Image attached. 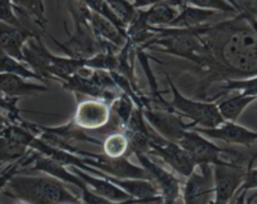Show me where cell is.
<instances>
[{"instance_id": "obj_14", "label": "cell", "mask_w": 257, "mask_h": 204, "mask_svg": "<svg viewBox=\"0 0 257 204\" xmlns=\"http://www.w3.org/2000/svg\"><path fill=\"white\" fill-rule=\"evenodd\" d=\"M67 168L85 183V185L89 188L90 192H93L95 195L103 198V199L108 200V202L123 203V202H130V200H133V198H131L127 193L123 192L120 188H118L117 185H114L113 183H110L109 180L104 179V178L93 175L90 174V173L79 169V168H75V167H67Z\"/></svg>"}, {"instance_id": "obj_15", "label": "cell", "mask_w": 257, "mask_h": 204, "mask_svg": "<svg viewBox=\"0 0 257 204\" xmlns=\"http://www.w3.org/2000/svg\"><path fill=\"white\" fill-rule=\"evenodd\" d=\"M34 35H40L28 28H18L0 23V53L24 63L23 48Z\"/></svg>"}, {"instance_id": "obj_17", "label": "cell", "mask_w": 257, "mask_h": 204, "mask_svg": "<svg viewBox=\"0 0 257 204\" xmlns=\"http://www.w3.org/2000/svg\"><path fill=\"white\" fill-rule=\"evenodd\" d=\"M221 14L213 10L200 9V8L185 5L181 8L178 17L173 20L171 27L168 28H178V29H196V28L203 27L206 24L212 23L217 15Z\"/></svg>"}, {"instance_id": "obj_36", "label": "cell", "mask_w": 257, "mask_h": 204, "mask_svg": "<svg viewBox=\"0 0 257 204\" xmlns=\"http://www.w3.org/2000/svg\"><path fill=\"white\" fill-rule=\"evenodd\" d=\"M18 204H25V203H22V202H19Z\"/></svg>"}, {"instance_id": "obj_12", "label": "cell", "mask_w": 257, "mask_h": 204, "mask_svg": "<svg viewBox=\"0 0 257 204\" xmlns=\"http://www.w3.org/2000/svg\"><path fill=\"white\" fill-rule=\"evenodd\" d=\"M197 133L210 140H221L231 147H242L248 149L257 142V132L251 130L237 122L225 120L215 128H193Z\"/></svg>"}, {"instance_id": "obj_33", "label": "cell", "mask_w": 257, "mask_h": 204, "mask_svg": "<svg viewBox=\"0 0 257 204\" xmlns=\"http://www.w3.org/2000/svg\"><path fill=\"white\" fill-rule=\"evenodd\" d=\"M245 204H257V190L250 197H246Z\"/></svg>"}, {"instance_id": "obj_8", "label": "cell", "mask_w": 257, "mask_h": 204, "mask_svg": "<svg viewBox=\"0 0 257 204\" xmlns=\"http://www.w3.org/2000/svg\"><path fill=\"white\" fill-rule=\"evenodd\" d=\"M213 182H215V197L213 200L218 204H231L245 180L247 167L233 164L212 165Z\"/></svg>"}, {"instance_id": "obj_4", "label": "cell", "mask_w": 257, "mask_h": 204, "mask_svg": "<svg viewBox=\"0 0 257 204\" xmlns=\"http://www.w3.org/2000/svg\"><path fill=\"white\" fill-rule=\"evenodd\" d=\"M73 154L78 155L85 165L95 168L110 177L119 178V179H148L146 170L141 165L135 164L128 159L123 158H108L104 154L85 152V150L74 148Z\"/></svg>"}, {"instance_id": "obj_32", "label": "cell", "mask_w": 257, "mask_h": 204, "mask_svg": "<svg viewBox=\"0 0 257 204\" xmlns=\"http://www.w3.org/2000/svg\"><path fill=\"white\" fill-rule=\"evenodd\" d=\"M9 123H10V119L9 117H8V114L0 109V132H2V130L4 129Z\"/></svg>"}, {"instance_id": "obj_22", "label": "cell", "mask_w": 257, "mask_h": 204, "mask_svg": "<svg viewBox=\"0 0 257 204\" xmlns=\"http://www.w3.org/2000/svg\"><path fill=\"white\" fill-rule=\"evenodd\" d=\"M103 154L108 158H123L131 154L130 142L123 132L109 133L102 140Z\"/></svg>"}, {"instance_id": "obj_19", "label": "cell", "mask_w": 257, "mask_h": 204, "mask_svg": "<svg viewBox=\"0 0 257 204\" xmlns=\"http://www.w3.org/2000/svg\"><path fill=\"white\" fill-rule=\"evenodd\" d=\"M19 20H30L42 33L47 32V17H45L44 0H12Z\"/></svg>"}, {"instance_id": "obj_2", "label": "cell", "mask_w": 257, "mask_h": 204, "mask_svg": "<svg viewBox=\"0 0 257 204\" xmlns=\"http://www.w3.org/2000/svg\"><path fill=\"white\" fill-rule=\"evenodd\" d=\"M2 193L25 204H83L80 197L73 194L65 183L44 173H18Z\"/></svg>"}, {"instance_id": "obj_24", "label": "cell", "mask_w": 257, "mask_h": 204, "mask_svg": "<svg viewBox=\"0 0 257 204\" xmlns=\"http://www.w3.org/2000/svg\"><path fill=\"white\" fill-rule=\"evenodd\" d=\"M0 74H14L24 79H37L43 82L42 78L35 74L25 63L10 58L0 53Z\"/></svg>"}, {"instance_id": "obj_5", "label": "cell", "mask_w": 257, "mask_h": 204, "mask_svg": "<svg viewBox=\"0 0 257 204\" xmlns=\"http://www.w3.org/2000/svg\"><path fill=\"white\" fill-rule=\"evenodd\" d=\"M140 165L146 170L148 179L153 183L156 189L162 198V204H177L182 193L183 182L176 173L166 169L163 165L158 164L151 155L137 153Z\"/></svg>"}, {"instance_id": "obj_27", "label": "cell", "mask_w": 257, "mask_h": 204, "mask_svg": "<svg viewBox=\"0 0 257 204\" xmlns=\"http://www.w3.org/2000/svg\"><path fill=\"white\" fill-rule=\"evenodd\" d=\"M185 5L200 8V9L213 10L218 13H230V14H240L238 10L231 4L228 0H183Z\"/></svg>"}, {"instance_id": "obj_28", "label": "cell", "mask_w": 257, "mask_h": 204, "mask_svg": "<svg viewBox=\"0 0 257 204\" xmlns=\"http://www.w3.org/2000/svg\"><path fill=\"white\" fill-rule=\"evenodd\" d=\"M0 23L12 25V27L25 28L18 18L12 0H0Z\"/></svg>"}, {"instance_id": "obj_29", "label": "cell", "mask_w": 257, "mask_h": 204, "mask_svg": "<svg viewBox=\"0 0 257 204\" xmlns=\"http://www.w3.org/2000/svg\"><path fill=\"white\" fill-rule=\"evenodd\" d=\"M18 102H19V99L8 97L0 90V109L7 113L10 123H19L23 119L20 117V109L18 107Z\"/></svg>"}, {"instance_id": "obj_25", "label": "cell", "mask_w": 257, "mask_h": 204, "mask_svg": "<svg viewBox=\"0 0 257 204\" xmlns=\"http://www.w3.org/2000/svg\"><path fill=\"white\" fill-rule=\"evenodd\" d=\"M136 104L128 95L124 93H120L119 97L110 104V109L114 117L119 120L120 130L127 125L128 120H130L131 115H132L133 110H135Z\"/></svg>"}, {"instance_id": "obj_35", "label": "cell", "mask_w": 257, "mask_h": 204, "mask_svg": "<svg viewBox=\"0 0 257 204\" xmlns=\"http://www.w3.org/2000/svg\"><path fill=\"white\" fill-rule=\"evenodd\" d=\"M3 167H4V165H0V170H2V168H3Z\"/></svg>"}, {"instance_id": "obj_1", "label": "cell", "mask_w": 257, "mask_h": 204, "mask_svg": "<svg viewBox=\"0 0 257 204\" xmlns=\"http://www.w3.org/2000/svg\"><path fill=\"white\" fill-rule=\"evenodd\" d=\"M206 52L196 99L207 100L216 83L257 75V33L243 13L196 28Z\"/></svg>"}, {"instance_id": "obj_3", "label": "cell", "mask_w": 257, "mask_h": 204, "mask_svg": "<svg viewBox=\"0 0 257 204\" xmlns=\"http://www.w3.org/2000/svg\"><path fill=\"white\" fill-rule=\"evenodd\" d=\"M166 79L172 92V99L168 100L171 110L182 118H187L193 128H215L225 122L218 112L217 102L187 98L178 90L170 75L166 74Z\"/></svg>"}, {"instance_id": "obj_7", "label": "cell", "mask_w": 257, "mask_h": 204, "mask_svg": "<svg viewBox=\"0 0 257 204\" xmlns=\"http://www.w3.org/2000/svg\"><path fill=\"white\" fill-rule=\"evenodd\" d=\"M215 197L213 169L210 164L196 167L192 174L186 178L182 184L183 204H208Z\"/></svg>"}, {"instance_id": "obj_9", "label": "cell", "mask_w": 257, "mask_h": 204, "mask_svg": "<svg viewBox=\"0 0 257 204\" xmlns=\"http://www.w3.org/2000/svg\"><path fill=\"white\" fill-rule=\"evenodd\" d=\"M142 113L153 132L170 142L178 143L187 130L193 129V125L190 122L186 123L183 118L175 112L143 108Z\"/></svg>"}, {"instance_id": "obj_6", "label": "cell", "mask_w": 257, "mask_h": 204, "mask_svg": "<svg viewBox=\"0 0 257 204\" xmlns=\"http://www.w3.org/2000/svg\"><path fill=\"white\" fill-rule=\"evenodd\" d=\"M148 155L160 158L167 167L173 170V173L182 178L190 177L197 167L192 157L182 147H180L177 143L160 137L156 132L151 138Z\"/></svg>"}, {"instance_id": "obj_16", "label": "cell", "mask_w": 257, "mask_h": 204, "mask_svg": "<svg viewBox=\"0 0 257 204\" xmlns=\"http://www.w3.org/2000/svg\"><path fill=\"white\" fill-rule=\"evenodd\" d=\"M0 90L8 97L20 99L47 93L49 88L44 84L29 82L28 79L14 74H0Z\"/></svg>"}, {"instance_id": "obj_23", "label": "cell", "mask_w": 257, "mask_h": 204, "mask_svg": "<svg viewBox=\"0 0 257 204\" xmlns=\"http://www.w3.org/2000/svg\"><path fill=\"white\" fill-rule=\"evenodd\" d=\"M30 149L10 138L0 135V165L12 164L23 159Z\"/></svg>"}, {"instance_id": "obj_34", "label": "cell", "mask_w": 257, "mask_h": 204, "mask_svg": "<svg viewBox=\"0 0 257 204\" xmlns=\"http://www.w3.org/2000/svg\"><path fill=\"white\" fill-rule=\"evenodd\" d=\"M256 158H257V152L255 153V154L252 155V162H255V160H256Z\"/></svg>"}, {"instance_id": "obj_20", "label": "cell", "mask_w": 257, "mask_h": 204, "mask_svg": "<svg viewBox=\"0 0 257 204\" xmlns=\"http://www.w3.org/2000/svg\"><path fill=\"white\" fill-rule=\"evenodd\" d=\"M256 100L257 98L255 97H247V95L236 93L235 95L225 97L222 99L216 100V102H217L218 112L222 115L223 119L228 120V122H237L241 114L246 110V108Z\"/></svg>"}, {"instance_id": "obj_13", "label": "cell", "mask_w": 257, "mask_h": 204, "mask_svg": "<svg viewBox=\"0 0 257 204\" xmlns=\"http://www.w3.org/2000/svg\"><path fill=\"white\" fill-rule=\"evenodd\" d=\"M122 132L128 138L131 154H137V153L148 154L151 138H152L155 132L148 125V123L146 122L141 108H135L127 125L123 128Z\"/></svg>"}, {"instance_id": "obj_30", "label": "cell", "mask_w": 257, "mask_h": 204, "mask_svg": "<svg viewBox=\"0 0 257 204\" xmlns=\"http://www.w3.org/2000/svg\"><path fill=\"white\" fill-rule=\"evenodd\" d=\"M25 157H27V155H25ZM24 158H23V159H24ZM23 159L18 160V162L15 163H12V164L4 165V167L2 168V170H0V193L5 189V187L8 185L9 180L12 179L15 174L22 172Z\"/></svg>"}, {"instance_id": "obj_21", "label": "cell", "mask_w": 257, "mask_h": 204, "mask_svg": "<svg viewBox=\"0 0 257 204\" xmlns=\"http://www.w3.org/2000/svg\"><path fill=\"white\" fill-rule=\"evenodd\" d=\"M231 92L257 98V75L250 78H242V79H227L220 83L218 92L213 97H211L208 102H216L221 97H225L227 93Z\"/></svg>"}, {"instance_id": "obj_18", "label": "cell", "mask_w": 257, "mask_h": 204, "mask_svg": "<svg viewBox=\"0 0 257 204\" xmlns=\"http://www.w3.org/2000/svg\"><path fill=\"white\" fill-rule=\"evenodd\" d=\"M181 8L175 7L165 0H160L147 10L141 9L146 23L152 28H168L180 14Z\"/></svg>"}, {"instance_id": "obj_26", "label": "cell", "mask_w": 257, "mask_h": 204, "mask_svg": "<svg viewBox=\"0 0 257 204\" xmlns=\"http://www.w3.org/2000/svg\"><path fill=\"white\" fill-rule=\"evenodd\" d=\"M113 14L125 25V28L130 25V23L135 19L137 10L132 5L130 0H104Z\"/></svg>"}, {"instance_id": "obj_31", "label": "cell", "mask_w": 257, "mask_h": 204, "mask_svg": "<svg viewBox=\"0 0 257 204\" xmlns=\"http://www.w3.org/2000/svg\"><path fill=\"white\" fill-rule=\"evenodd\" d=\"M250 190H257V168H248L247 173H246L245 180H243L242 187L237 192V194H246ZM236 194V195H237Z\"/></svg>"}, {"instance_id": "obj_10", "label": "cell", "mask_w": 257, "mask_h": 204, "mask_svg": "<svg viewBox=\"0 0 257 204\" xmlns=\"http://www.w3.org/2000/svg\"><path fill=\"white\" fill-rule=\"evenodd\" d=\"M177 144L192 157L197 165L225 164L222 162L223 147L215 144L212 140L207 139L196 130H187Z\"/></svg>"}, {"instance_id": "obj_11", "label": "cell", "mask_w": 257, "mask_h": 204, "mask_svg": "<svg viewBox=\"0 0 257 204\" xmlns=\"http://www.w3.org/2000/svg\"><path fill=\"white\" fill-rule=\"evenodd\" d=\"M113 117L108 103L98 99H84L78 103L72 122L80 129L103 130L110 123Z\"/></svg>"}]
</instances>
